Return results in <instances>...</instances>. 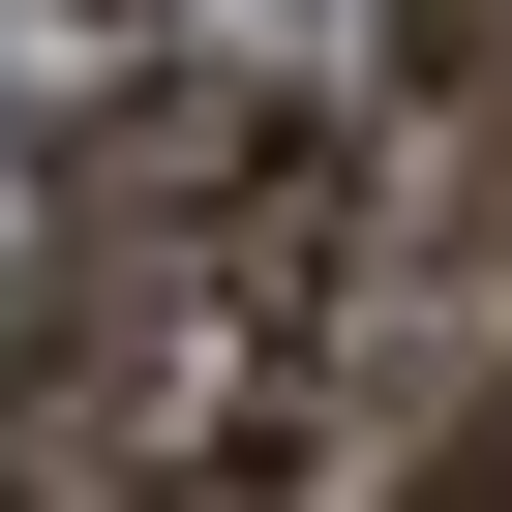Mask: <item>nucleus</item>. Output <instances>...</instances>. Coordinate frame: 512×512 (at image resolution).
Masks as SVG:
<instances>
[{
    "label": "nucleus",
    "mask_w": 512,
    "mask_h": 512,
    "mask_svg": "<svg viewBox=\"0 0 512 512\" xmlns=\"http://www.w3.org/2000/svg\"><path fill=\"white\" fill-rule=\"evenodd\" d=\"M61 31H151V0H61Z\"/></svg>",
    "instance_id": "obj_1"
}]
</instances>
